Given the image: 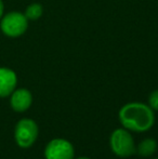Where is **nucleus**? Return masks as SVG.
Listing matches in <instances>:
<instances>
[{
    "label": "nucleus",
    "mask_w": 158,
    "mask_h": 159,
    "mask_svg": "<svg viewBox=\"0 0 158 159\" xmlns=\"http://www.w3.org/2000/svg\"><path fill=\"white\" fill-rule=\"evenodd\" d=\"M118 118L124 129L137 133L148 131L155 124L154 111L141 102H130L121 106Z\"/></svg>",
    "instance_id": "1"
},
{
    "label": "nucleus",
    "mask_w": 158,
    "mask_h": 159,
    "mask_svg": "<svg viewBox=\"0 0 158 159\" xmlns=\"http://www.w3.org/2000/svg\"><path fill=\"white\" fill-rule=\"evenodd\" d=\"M147 105L153 109V111H158V90H154L148 95Z\"/></svg>",
    "instance_id": "10"
},
{
    "label": "nucleus",
    "mask_w": 158,
    "mask_h": 159,
    "mask_svg": "<svg viewBox=\"0 0 158 159\" xmlns=\"http://www.w3.org/2000/svg\"><path fill=\"white\" fill-rule=\"evenodd\" d=\"M74 159H91L89 157H78V158H74Z\"/></svg>",
    "instance_id": "12"
},
{
    "label": "nucleus",
    "mask_w": 158,
    "mask_h": 159,
    "mask_svg": "<svg viewBox=\"0 0 158 159\" xmlns=\"http://www.w3.org/2000/svg\"><path fill=\"white\" fill-rule=\"evenodd\" d=\"M154 159H158V158H154Z\"/></svg>",
    "instance_id": "13"
},
{
    "label": "nucleus",
    "mask_w": 158,
    "mask_h": 159,
    "mask_svg": "<svg viewBox=\"0 0 158 159\" xmlns=\"http://www.w3.org/2000/svg\"><path fill=\"white\" fill-rule=\"evenodd\" d=\"M33 104V94L25 88L15 89L10 95L11 108L16 113H24Z\"/></svg>",
    "instance_id": "6"
},
{
    "label": "nucleus",
    "mask_w": 158,
    "mask_h": 159,
    "mask_svg": "<svg viewBox=\"0 0 158 159\" xmlns=\"http://www.w3.org/2000/svg\"><path fill=\"white\" fill-rule=\"evenodd\" d=\"M43 13V8L39 3H32L26 8L25 10V16L28 21H37L40 19Z\"/></svg>",
    "instance_id": "9"
},
{
    "label": "nucleus",
    "mask_w": 158,
    "mask_h": 159,
    "mask_svg": "<svg viewBox=\"0 0 158 159\" xmlns=\"http://www.w3.org/2000/svg\"><path fill=\"white\" fill-rule=\"evenodd\" d=\"M110 145L112 152L120 158H127L134 155L137 151L134 139L130 131L124 128L114 130L110 136Z\"/></svg>",
    "instance_id": "2"
},
{
    "label": "nucleus",
    "mask_w": 158,
    "mask_h": 159,
    "mask_svg": "<svg viewBox=\"0 0 158 159\" xmlns=\"http://www.w3.org/2000/svg\"><path fill=\"white\" fill-rule=\"evenodd\" d=\"M17 86V76L8 67H0V98H8Z\"/></svg>",
    "instance_id": "7"
},
{
    "label": "nucleus",
    "mask_w": 158,
    "mask_h": 159,
    "mask_svg": "<svg viewBox=\"0 0 158 159\" xmlns=\"http://www.w3.org/2000/svg\"><path fill=\"white\" fill-rule=\"evenodd\" d=\"M28 20L25 14L16 11L9 12L0 20V30L10 38H17L27 30Z\"/></svg>",
    "instance_id": "4"
},
{
    "label": "nucleus",
    "mask_w": 158,
    "mask_h": 159,
    "mask_svg": "<svg viewBox=\"0 0 158 159\" xmlns=\"http://www.w3.org/2000/svg\"><path fill=\"white\" fill-rule=\"evenodd\" d=\"M39 135V128L35 120L22 118L14 128V140L21 148H29L35 144Z\"/></svg>",
    "instance_id": "3"
},
{
    "label": "nucleus",
    "mask_w": 158,
    "mask_h": 159,
    "mask_svg": "<svg viewBox=\"0 0 158 159\" xmlns=\"http://www.w3.org/2000/svg\"><path fill=\"white\" fill-rule=\"evenodd\" d=\"M44 159H74L75 148L65 139H53L44 147Z\"/></svg>",
    "instance_id": "5"
},
{
    "label": "nucleus",
    "mask_w": 158,
    "mask_h": 159,
    "mask_svg": "<svg viewBox=\"0 0 158 159\" xmlns=\"http://www.w3.org/2000/svg\"><path fill=\"white\" fill-rule=\"evenodd\" d=\"M158 148L157 141L152 138H146L142 140L137 145V151L135 154H138L141 157H151L156 153Z\"/></svg>",
    "instance_id": "8"
},
{
    "label": "nucleus",
    "mask_w": 158,
    "mask_h": 159,
    "mask_svg": "<svg viewBox=\"0 0 158 159\" xmlns=\"http://www.w3.org/2000/svg\"><path fill=\"white\" fill-rule=\"evenodd\" d=\"M3 10H4L3 2H2V0H0V20H1L2 16H3Z\"/></svg>",
    "instance_id": "11"
}]
</instances>
